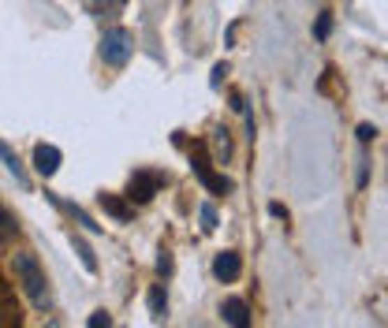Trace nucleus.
I'll return each mask as SVG.
<instances>
[{
    "label": "nucleus",
    "mask_w": 388,
    "mask_h": 328,
    "mask_svg": "<svg viewBox=\"0 0 388 328\" xmlns=\"http://www.w3.org/2000/svg\"><path fill=\"white\" fill-rule=\"evenodd\" d=\"M0 161H4V168L15 176V183H19V187H23V191H30V176H27L23 161H19V153H15L12 146H8L4 138H0Z\"/></svg>",
    "instance_id": "obj_8"
},
{
    "label": "nucleus",
    "mask_w": 388,
    "mask_h": 328,
    "mask_svg": "<svg viewBox=\"0 0 388 328\" xmlns=\"http://www.w3.org/2000/svg\"><path fill=\"white\" fill-rule=\"evenodd\" d=\"M12 265H15V276L23 283L30 306H34L38 313H49L52 310V291H49V276H45V269H41L38 254L34 250H19L12 258Z\"/></svg>",
    "instance_id": "obj_1"
},
{
    "label": "nucleus",
    "mask_w": 388,
    "mask_h": 328,
    "mask_svg": "<svg viewBox=\"0 0 388 328\" xmlns=\"http://www.w3.org/2000/svg\"><path fill=\"white\" fill-rule=\"evenodd\" d=\"M191 168H194V176L202 179V187H206L209 194H232L235 191V183L228 176H217V172H213V161L206 157V149H202V146L191 153Z\"/></svg>",
    "instance_id": "obj_3"
},
{
    "label": "nucleus",
    "mask_w": 388,
    "mask_h": 328,
    "mask_svg": "<svg viewBox=\"0 0 388 328\" xmlns=\"http://www.w3.org/2000/svg\"><path fill=\"white\" fill-rule=\"evenodd\" d=\"M243 272V258L235 254V250H224V254H217V261H213V276H217L221 283H235Z\"/></svg>",
    "instance_id": "obj_7"
},
{
    "label": "nucleus",
    "mask_w": 388,
    "mask_h": 328,
    "mask_svg": "<svg viewBox=\"0 0 388 328\" xmlns=\"http://www.w3.org/2000/svg\"><path fill=\"white\" fill-rule=\"evenodd\" d=\"M366 172H370V161H366V153L359 157V187H366Z\"/></svg>",
    "instance_id": "obj_20"
},
{
    "label": "nucleus",
    "mask_w": 388,
    "mask_h": 328,
    "mask_svg": "<svg viewBox=\"0 0 388 328\" xmlns=\"http://www.w3.org/2000/svg\"><path fill=\"white\" fill-rule=\"evenodd\" d=\"M157 272H161V276H168V272H172V254H168V250H161V258H157Z\"/></svg>",
    "instance_id": "obj_17"
},
{
    "label": "nucleus",
    "mask_w": 388,
    "mask_h": 328,
    "mask_svg": "<svg viewBox=\"0 0 388 328\" xmlns=\"http://www.w3.org/2000/svg\"><path fill=\"white\" fill-rule=\"evenodd\" d=\"M131 52H135V34L127 27H109L101 34V60L109 68H124L131 60Z\"/></svg>",
    "instance_id": "obj_2"
},
{
    "label": "nucleus",
    "mask_w": 388,
    "mask_h": 328,
    "mask_svg": "<svg viewBox=\"0 0 388 328\" xmlns=\"http://www.w3.org/2000/svg\"><path fill=\"white\" fill-rule=\"evenodd\" d=\"M202 228H206V232L217 228V209H213V205H202Z\"/></svg>",
    "instance_id": "obj_16"
},
{
    "label": "nucleus",
    "mask_w": 388,
    "mask_h": 328,
    "mask_svg": "<svg viewBox=\"0 0 388 328\" xmlns=\"http://www.w3.org/2000/svg\"><path fill=\"white\" fill-rule=\"evenodd\" d=\"M19 232V224H15V216L4 209V202H0V239H8V235H15Z\"/></svg>",
    "instance_id": "obj_14"
},
{
    "label": "nucleus",
    "mask_w": 388,
    "mask_h": 328,
    "mask_svg": "<svg viewBox=\"0 0 388 328\" xmlns=\"http://www.w3.org/2000/svg\"><path fill=\"white\" fill-rule=\"evenodd\" d=\"M146 302H149V313H154L157 321H161V317L168 313V295H165V288H161V283H154V288H149Z\"/></svg>",
    "instance_id": "obj_11"
},
{
    "label": "nucleus",
    "mask_w": 388,
    "mask_h": 328,
    "mask_svg": "<svg viewBox=\"0 0 388 328\" xmlns=\"http://www.w3.org/2000/svg\"><path fill=\"white\" fill-rule=\"evenodd\" d=\"M161 187H165V176H161V172H135L131 183H127V198L142 205V202L154 198Z\"/></svg>",
    "instance_id": "obj_4"
},
{
    "label": "nucleus",
    "mask_w": 388,
    "mask_h": 328,
    "mask_svg": "<svg viewBox=\"0 0 388 328\" xmlns=\"http://www.w3.org/2000/svg\"><path fill=\"white\" fill-rule=\"evenodd\" d=\"M71 243H75V254H79V261H82V269L86 272H97V258H94V250H90V243H86L82 235H71Z\"/></svg>",
    "instance_id": "obj_12"
},
{
    "label": "nucleus",
    "mask_w": 388,
    "mask_h": 328,
    "mask_svg": "<svg viewBox=\"0 0 388 328\" xmlns=\"http://www.w3.org/2000/svg\"><path fill=\"white\" fill-rule=\"evenodd\" d=\"M269 213H273V216H284V221H288V209H284V205H280V202H273V205H269Z\"/></svg>",
    "instance_id": "obj_21"
},
{
    "label": "nucleus",
    "mask_w": 388,
    "mask_h": 328,
    "mask_svg": "<svg viewBox=\"0 0 388 328\" xmlns=\"http://www.w3.org/2000/svg\"><path fill=\"white\" fill-rule=\"evenodd\" d=\"M86 328H112V317L105 313V310H94L90 321H86Z\"/></svg>",
    "instance_id": "obj_15"
},
{
    "label": "nucleus",
    "mask_w": 388,
    "mask_h": 328,
    "mask_svg": "<svg viewBox=\"0 0 388 328\" xmlns=\"http://www.w3.org/2000/svg\"><path fill=\"white\" fill-rule=\"evenodd\" d=\"M373 135H377V131H373L370 124H359V142H362V146H366V142H370Z\"/></svg>",
    "instance_id": "obj_19"
},
{
    "label": "nucleus",
    "mask_w": 388,
    "mask_h": 328,
    "mask_svg": "<svg viewBox=\"0 0 388 328\" xmlns=\"http://www.w3.org/2000/svg\"><path fill=\"white\" fill-rule=\"evenodd\" d=\"M41 328H64V325L57 321V317H49V321H45V325H41Z\"/></svg>",
    "instance_id": "obj_22"
},
{
    "label": "nucleus",
    "mask_w": 388,
    "mask_h": 328,
    "mask_svg": "<svg viewBox=\"0 0 388 328\" xmlns=\"http://www.w3.org/2000/svg\"><path fill=\"white\" fill-rule=\"evenodd\" d=\"M213 157H217V161H228L232 157V131L228 127L213 131Z\"/></svg>",
    "instance_id": "obj_10"
},
{
    "label": "nucleus",
    "mask_w": 388,
    "mask_h": 328,
    "mask_svg": "<svg viewBox=\"0 0 388 328\" xmlns=\"http://www.w3.org/2000/svg\"><path fill=\"white\" fill-rule=\"evenodd\" d=\"M97 202H101V209L109 213L116 224H127V221H135V202H131V198H120V194H109V191H105Z\"/></svg>",
    "instance_id": "obj_6"
},
{
    "label": "nucleus",
    "mask_w": 388,
    "mask_h": 328,
    "mask_svg": "<svg viewBox=\"0 0 388 328\" xmlns=\"http://www.w3.org/2000/svg\"><path fill=\"white\" fill-rule=\"evenodd\" d=\"M60 164H64L60 146H52V142H38V146H34V172H38V176H45V179L57 176Z\"/></svg>",
    "instance_id": "obj_5"
},
{
    "label": "nucleus",
    "mask_w": 388,
    "mask_h": 328,
    "mask_svg": "<svg viewBox=\"0 0 388 328\" xmlns=\"http://www.w3.org/2000/svg\"><path fill=\"white\" fill-rule=\"evenodd\" d=\"M329 30H332V15H321L318 19V38H329Z\"/></svg>",
    "instance_id": "obj_18"
},
{
    "label": "nucleus",
    "mask_w": 388,
    "mask_h": 328,
    "mask_svg": "<svg viewBox=\"0 0 388 328\" xmlns=\"http://www.w3.org/2000/svg\"><path fill=\"white\" fill-rule=\"evenodd\" d=\"M221 313L232 328H251V306H246V299H228L221 306Z\"/></svg>",
    "instance_id": "obj_9"
},
{
    "label": "nucleus",
    "mask_w": 388,
    "mask_h": 328,
    "mask_svg": "<svg viewBox=\"0 0 388 328\" xmlns=\"http://www.w3.org/2000/svg\"><path fill=\"white\" fill-rule=\"evenodd\" d=\"M64 205V209H68L71 216H75V221H79L82 228H86V232H101V224H94L90 221V213H86V209H79V205H75V202H60Z\"/></svg>",
    "instance_id": "obj_13"
}]
</instances>
